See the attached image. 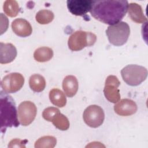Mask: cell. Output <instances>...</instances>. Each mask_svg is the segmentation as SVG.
Wrapping results in <instances>:
<instances>
[{
    "label": "cell",
    "mask_w": 148,
    "mask_h": 148,
    "mask_svg": "<svg viewBox=\"0 0 148 148\" xmlns=\"http://www.w3.org/2000/svg\"><path fill=\"white\" fill-rule=\"evenodd\" d=\"M50 102L55 106L62 108L66 103V98L65 94L60 89L53 88L49 92Z\"/></svg>",
    "instance_id": "cell-16"
},
{
    "label": "cell",
    "mask_w": 148,
    "mask_h": 148,
    "mask_svg": "<svg viewBox=\"0 0 148 148\" xmlns=\"http://www.w3.org/2000/svg\"><path fill=\"white\" fill-rule=\"evenodd\" d=\"M11 26L14 33L20 37L28 36L32 32V28L30 23L22 18H16L13 20Z\"/></svg>",
    "instance_id": "cell-12"
},
{
    "label": "cell",
    "mask_w": 148,
    "mask_h": 148,
    "mask_svg": "<svg viewBox=\"0 0 148 148\" xmlns=\"http://www.w3.org/2000/svg\"><path fill=\"white\" fill-rule=\"evenodd\" d=\"M54 17V13L51 10L42 9L36 14L35 19L40 24H47L53 20Z\"/></svg>",
    "instance_id": "cell-21"
},
{
    "label": "cell",
    "mask_w": 148,
    "mask_h": 148,
    "mask_svg": "<svg viewBox=\"0 0 148 148\" xmlns=\"http://www.w3.org/2000/svg\"><path fill=\"white\" fill-rule=\"evenodd\" d=\"M29 86L33 91L42 92L46 87L45 79L39 74H34L29 77Z\"/></svg>",
    "instance_id": "cell-17"
},
{
    "label": "cell",
    "mask_w": 148,
    "mask_h": 148,
    "mask_svg": "<svg viewBox=\"0 0 148 148\" xmlns=\"http://www.w3.org/2000/svg\"><path fill=\"white\" fill-rule=\"evenodd\" d=\"M57 143V139L53 136H44L35 143V148H53Z\"/></svg>",
    "instance_id": "cell-20"
},
{
    "label": "cell",
    "mask_w": 148,
    "mask_h": 148,
    "mask_svg": "<svg viewBox=\"0 0 148 148\" xmlns=\"http://www.w3.org/2000/svg\"><path fill=\"white\" fill-rule=\"evenodd\" d=\"M83 118L88 126L91 128H97L103 123L105 113L102 108L99 106L91 105L84 110Z\"/></svg>",
    "instance_id": "cell-6"
},
{
    "label": "cell",
    "mask_w": 148,
    "mask_h": 148,
    "mask_svg": "<svg viewBox=\"0 0 148 148\" xmlns=\"http://www.w3.org/2000/svg\"><path fill=\"white\" fill-rule=\"evenodd\" d=\"M28 142L27 140H21L20 139H14L12 140L8 145V147H25V145Z\"/></svg>",
    "instance_id": "cell-24"
},
{
    "label": "cell",
    "mask_w": 148,
    "mask_h": 148,
    "mask_svg": "<svg viewBox=\"0 0 148 148\" xmlns=\"http://www.w3.org/2000/svg\"><path fill=\"white\" fill-rule=\"evenodd\" d=\"M123 80L131 86H136L146 80L147 70L146 68L135 64L128 65L121 71Z\"/></svg>",
    "instance_id": "cell-4"
},
{
    "label": "cell",
    "mask_w": 148,
    "mask_h": 148,
    "mask_svg": "<svg viewBox=\"0 0 148 148\" xmlns=\"http://www.w3.org/2000/svg\"><path fill=\"white\" fill-rule=\"evenodd\" d=\"M97 40L96 35L84 31H77L72 33L68 38V45L72 51H79L85 47L91 46Z\"/></svg>",
    "instance_id": "cell-5"
},
{
    "label": "cell",
    "mask_w": 148,
    "mask_h": 148,
    "mask_svg": "<svg viewBox=\"0 0 148 148\" xmlns=\"http://www.w3.org/2000/svg\"><path fill=\"white\" fill-rule=\"evenodd\" d=\"M5 13L10 17H14L17 16L20 12V8L17 1L14 0H7L5 1L3 6Z\"/></svg>",
    "instance_id": "cell-19"
},
{
    "label": "cell",
    "mask_w": 148,
    "mask_h": 148,
    "mask_svg": "<svg viewBox=\"0 0 148 148\" xmlns=\"http://www.w3.org/2000/svg\"><path fill=\"white\" fill-rule=\"evenodd\" d=\"M92 1L91 0H68L67 7L69 11L73 15L83 16L90 12Z\"/></svg>",
    "instance_id": "cell-10"
},
{
    "label": "cell",
    "mask_w": 148,
    "mask_h": 148,
    "mask_svg": "<svg viewBox=\"0 0 148 148\" xmlns=\"http://www.w3.org/2000/svg\"><path fill=\"white\" fill-rule=\"evenodd\" d=\"M37 113L36 105L31 101H23L18 105L17 114L19 123L23 126L29 125L34 120Z\"/></svg>",
    "instance_id": "cell-7"
},
{
    "label": "cell",
    "mask_w": 148,
    "mask_h": 148,
    "mask_svg": "<svg viewBox=\"0 0 148 148\" xmlns=\"http://www.w3.org/2000/svg\"><path fill=\"white\" fill-rule=\"evenodd\" d=\"M24 83V77L20 73L14 72L8 74L1 82L2 91L6 93H14L19 91Z\"/></svg>",
    "instance_id": "cell-8"
},
{
    "label": "cell",
    "mask_w": 148,
    "mask_h": 148,
    "mask_svg": "<svg viewBox=\"0 0 148 148\" xmlns=\"http://www.w3.org/2000/svg\"><path fill=\"white\" fill-rule=\"evenodd\" d=\"M117 102L114 106V110L119 116H129L135 114L137 111V105L133 100L125 98Z\"/></svg>",
    "instance_id": "cell-11"
},
{
    "label": "cell",
    "mask_w": 148,
    "mask_h": 148,
    "mask_svg": "<svg viewBox=\"0 0 148 148\" xmlns=\"http://www.w3.org/2000/svg\"><path fill=\"white\" fill-rule=\"evenodd\" d=\"M53 56V50L48 47H40L35 50L34 53V59L39 62H45L50 60Z\"/></svg>",
    "instance_id": "cell-18"
},
{
    "label": "cell",
    "mask_w": 148,
    "mask_h": 148,
    "mask_svg": "<svg viewBox=\"0 0 148 148\" xmlns=\"http://www.w3.org/2000/svg\"><path fill=\"white\" fill-rule=\"evenodd\" d=\"M1 131L5 132L7 127H17L19 125L16 104L12 97L3 91L1 92L0 99Z\"/></svg>",
    "instance_id": "cell-2"
},
{
    "label": "cell",
    "mask_w": 148,
    "mask_h": 148,
    "mask_svg": "<svg viewBox=\"0 0 148 148\" xmlns=\"http://www.w3.org/2000/svg\"><path fill=\"white\" fill-rule=\"evenodd\" d=\"M128 16L130 18L136 23H144L147 22V19L144 15L141 6L136 3L131 2L128 4Z\"/></svg>",
    "instance_id": "cell-14"
},
{
    "label": "cell",
    "mask_w": 148,
    "mask_h": 148,
    "mask_svg": "<svg viewBox=\"0 0 148 148\" xmlns=\"http://www.w3.org/2000/svg\"><path fill=\"white\" fill-rule=\"evenodd\" d=\"M79 87L78 81L73 75H67L62 82V88L68 97H72L76 94Z\"/></svg>",
    "instance_id": "cell-15"
},
{
    "label": "cell",
    "mask_w": 148,
    "mask_h": 148,
    "mask_svg": "<svg viewBox=\"0 0 148 148\" xmlns=\"http://www.w3.org/2000/svg\"><path fill=\"white\" fill-rule=\"evenodd\" d=\"M16 56L17 50L13 44L0 43V63L1 64L12 62Z\"/></svg>",
    "instance_id": "cell-13"
},
{
    "label": "cell",
    "mask_w": 148,
    "mask_h": 148,
    "mask_svg": "<svg viewBox=\"0 0 148 148\" xmlns=\"http://www.w3.org/2000/svg\"><path fill=\"white\" fill-rule=\"evenodd\" d=\"M120 82L114 75L108 76L105 80L103 93L109 102L116 103L120 99V90L118 89Z\"/></svg>",
    "instance_id": "cell-9"
},
{
    "label": "cell",
    "mask_w": 148,
    "mask_h": 148,
    "mask_svg": "<svg viewBox=\"0 0 148 148\" xmlns=\"http://www.w3.org/2000/svg\"><path fill=\"white\" fill-rule=\"evenodd\" d=\"M130 34V26L124 21L110 25L106 31L109 42L116 46L124 45L128 39Z\"/></svg>",
    "instance_id": "cell-3"
},
{
    "label": "cell",
    "mask_w": 148,
    "mask_h": 148,
    "mask_svg": "<svg viewBox=\"0 0 148 148\" xmlns=\"http://www.w3.org/2000/svg\"><path fill=\"white\" fill-rule=\"evenodd\" d=\"M128 7L127 1H92L90 12L96 20L110 25L118 23L122 20L127 12Z\"/></svg>",
    "instance_id": "cell-1"
},
{
    "label": "cell",
    "mask_w": 148,
    "mask_h": 148,
    "mask_svg": "<svg viewBox=\"0 0 148 148\" xmlns=\"http://www.w3.org/2000/svg\"><path fill=\"white\" fill-rule=\"evenodd\" d=\"M51 122L57 129L61 131H66L69 128V121L68 118L61 112L54 117Z\"/></svg>",
    "instance_id": "cell-22"
},
{
    "label": "cell",
    "mask_w": 148,
    "mask_h": 148,
    "mask_svg": "<svg viewBox=\"0 0 148 148\" xmlns=\"http://www.w3.org/2000/svg\"><path fill=\"white\" fill-rule=\"evenodd\" d=\"M60 113V110L58 108L55 107H48L43 111L42 117L46 121L51 122L54 117Z\"/></svg>",
    "instance_id": "cell-23"
}]
</instances>
